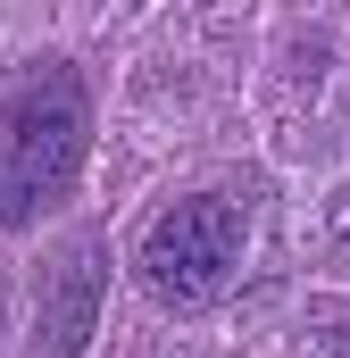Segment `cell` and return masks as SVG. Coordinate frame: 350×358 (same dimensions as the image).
Here are the masks:
<instances>
[{"mask_svg": "<svg viewBox=\"0 0 350 358\" xmlns=\"http://www.w3.org/2000/svg\"><path fill=\"white\" fill-rule=\"evenodd\" d=\"M92 142V100L67 59H42L25 84L0 100V234L34 225L84 167Z\"/></svg>", "mask_w": 350, "mask_h": 358, "instance_id": "cell-1", "label": "cell"}, {"mask_svg": "<svg viewBox=\"0 0 350 358\" xmlns=\"http://www.w3.org/2000/svg\"><path fill=\"white\" fill-rule=\"evenodd\" d=\"M242 259V208L234 200H217V192H200V200H175L167 217L142 234V283H150V300H167V308H200V300H217L225 292V275Z\"/></svg>", "mask_w": 350, "mask_h": 358, "instance_id": "cell-2", "label": "cell"}, {"mask_svg": "<svg viewBox=\"0 0 350 358\" xmlns=\"http://www.w3.org/2000/svg\"><path fill=\"white\" fill-rule=\"evenodd\" d=\"M100 283H108V250L76 234L42 283H34V334H25V358H84L92 325H100Z\"/></svg>", "mask_w": 350, "mask_h": 358, "instance_id": "cell-3", "label": "cell"}]
</instances>
